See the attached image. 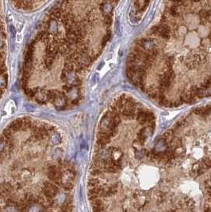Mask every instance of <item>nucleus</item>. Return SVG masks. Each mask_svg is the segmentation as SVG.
I'll use <instances>...</instances> for the list:
<instances>
[{"mask_svg":"<svg viewBox=\"0 0 211 212\" xmlns=\"http://www.w3.org/2000/svg\"><path fill=\"white\" fill-rule=\"evenodd\" d=\"M127 76L134 85L137 86L141 90L145 89V80H146V70L142 68L133 65L127 67Z\"/></svg>","mask_w":211,"mask_h":212,"instance_id":"f257e3e1","label":"nucleus"},{"mask_svg":"<svg viewBox=\"0 0 211 212\" xmlns=\"http://www.w3.org/2000/svg\"><path fill=\"white\" fill-rule=\"evenodd\" d=\"M136 46H137L138 48L143 50L144 52L147 53L148 54L155 57V58L159 54L157 46H156V43L154 42V40L152 38L145 37V38L140 39V40L137 41Z\"/></svg>","mask_w":211,"mask_h":212,"instance_id":"f03ea898","label":"nucleus"},{"mask_svg":"<svg viewBox=\"0 0 211 212\" xmlns=\"http://www.w3.org/2000/svg\"><path fill=\"white\" fill-rule=\"evenodd\" d=\"M151 33L165 40H169L172 35V30L168 25L163 23L152 27L151 30Z\"/></svg>","mask_w":211,"mask_h":212,"instance_id":"7ed1b4c3","label":"nucleus"},{"mask_svg":"<svg viewBox=\"0 0 211 212\" xmlns=\"http://www.w3.org/2000/svg\"><path fill=\"white\" fill-rule=\"evenodd\" d=\"M195 114L200 116L201 118H207L211 114L210 111L209 110L208 107H199V108H197L195 111Z\"/></svg>","mask_w":211,"mask_h":212,"instance_id":"20e7f679","label":"nucleus"},{"mask_svg":"<svg viewBox=\"0 0 211 212\" xmlns=\"http://www.w3.org/2000/svg\"><path fill=\"white\" fill-rule=\"evenodd\" d=\"M149 3V2H148V1H136V2H134L135 7H136L137 11L138 12H143V11H145V10L147 9Z\"/></svg>","mask_w":211,"mask_h":212,"instance_id":"39448f33","label":"nucleus"},{"mask_svg":"<svg viewBox=\"0 0 211 212\" xmlns=\"http://www.w3.org/2000/svg\"><path fill=\"white\" fill-rule=\"evenodd\" d=\"M15 26L17 28L18 33H22L23 27H24V22H22V20L17 19V20H15Z\"/></svg>","mask_w":211,"mask_h":212,"instance_id":"423d86ee","label":"nucleus"},{"mask_svg":"<svg viewBox=\"0 0 211 212\" xmlns=\"http://www.w3.org/2000/svg\"><path fill=\"white\" fill-rule=\"evenodd\" d=\"M22 38H23V36H22V33H18L16 37V41L18 43H21L22 41Z\"/></svg>","mask_w":211,"mask_h":212,"instance_id":"0eeeda50","label":"nucleus"}]
</instances>
